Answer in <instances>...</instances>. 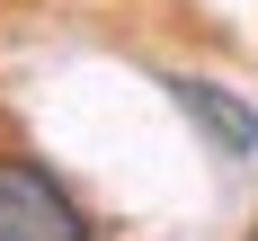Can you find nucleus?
Instances as JSON below:
<instances>
[{
	"label": "nucleus",
	"instance_id": "f257e3e1",
	"mask_svg": "<svg viewBox=\"0 0 258 241\" xmlns=\"http://www.w3.org/2000/svg\"><path fill=\"white\" fill-rule=\"evenodd\" d=\"M0 241H107L98 214L36 152H0Z\"/></svg>",
	"mask_w": 258,
	"mask_h": 241
},
{
	"label": "nucleus",
	"instance_id": "f03ea898",
	"mask_svg": "<svg viewBox=\"0 0 258 241\" xmlns=\"http://www.w3.org/2000/svg\"><path fill=\"white\" fill-rule=\"evenodd\" d=\"M160 89H169V107L214 143V161H249L258 152V99H240L232 80H214V72H160Z\"/></svg>",
	"mask_w": 258,
	"mask_h": 241
},
{
	"label": "nucleus",
	"instance_id": "7ed1b4c3",
	"mask_svg": "<svg viewBox=\"0 0 258 241\" xmlns=\"http://www.w3.org/2000/svg\"><path fill=\"white\" fill-rule=\"evenodd\" d=\"M240 241H258V223H249V232H240Z\"/></svg>",
	"mask_w": 258,
	"mask_h": 241
}]
</instances>
